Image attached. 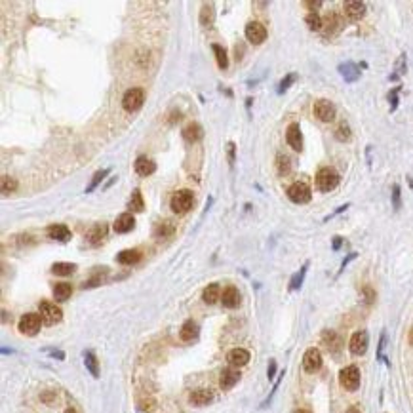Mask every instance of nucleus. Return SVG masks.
I'll list each match as a JSON object with an SVG mask.
<instances>
[{"label":"nucleus","instance_id":"nucleus-1","mask_svg":"<svg viewBox=\"0 0 413 413\" xmlns=\"http://www.w3.org/2000/svg\"><path fill=\"white\" fill-rule=\"evenodd\" d=\"M192 204H194V196L189 189H183V191H177L170 200V208L173 213L177 215H185L187 212H191Z\"/></svg>","mask_w":413,"mask_h":413},{"label":"nucleus","instance_id":"nucleus-2","mask_svg":"<svg viewBox=\"0 0 413 413\" xmlns=\"http://www.w3.org/2000/svg\"><path fill=\"white\" fill-rule=\"evenodd\" d=\"M339 173L333 170V168H322L318 170L316 173V187L318 191L322 192H329L333 191L337 185H339Z\"/></svg>","mask_w":413,"mask_h":413},{"label":"nucleus","instance_id":"nucleus-3","mask_svg":"<svg viewBox=\"0 0 413 413\" xmlns=\"http://www.w3.org/2000/svg\"><path fill=\"white\" fill-rule=\"evenodd\" d=\"M42 318H40V314H34V312H27V314H23L21 318H19V324H17V328H19V331H21L23 335H29V337H32V335H36L38 331H40V326H42Z\"/></svg>","mask_w":413,"mask_h":413},{"label":"nucleus","instance_id":"nucleus-4","mask_svg":"<svg viewBox=\"0 0 413 413\" xmlns=\"http://www.w3.org/2000/svg\"><path fill=\"white\" fill-rule=\"evenodd\" d=\"M339 383L345 391H356L360 387V370L356 366H347L339 371Z\"/></svg>","mask_w":413,"mask_h":413},{"label":"nucleus","instance_id":"nucleus-5","mask_svg":"<svg viewBox=\"0 0 413 413\" xmlns=\"http://www.w3.org/2000/svg\"><path fill=\"white\" fill-rule=\"evenodd\" d=\"M143 101H145L143 90L141 88H130L126 94H124V97H122V107H124V111H128V113H136V111L141 109Z\"/></svg>","mask_w":413,"mask_h":413},{"label":"nucleus","instance_id":"nucleus-6","mask_svg":"<svg viewBox=\"0 0 413 413\" xmlns=\"http://www.w3.org/2000/svg\"><path fill=\"white\" fill-rule=\"evenodd\" d=\"M287 198L293 202V204H307V202H310V198H312V192H310L307 183L297 181V183H293V185L287 189Z\"/></svg>","mask_w":413,"mask_h":413},{"label":"nucleus","instance_id":"nucleus-7","mask_svg":"<svg viewBox=\"0 0 413 413\" xmlns=\"http://www.w3.org/2000/svg\"><path fill=\"white\" fill-rule=\"evenodd\" d=\"M40 318H42V322L46 324V326H53V324L61 322L63 312H61V308L57 307L55 303L42 301V303H40Z\"/></svg>","mask_w":413,"mask_h":413},{"label":"nucleus","instance_id":"nucleus-8","mask_svg":"<svg viewBox=\"0 0 413 413\" xmlns=\"http://www.w3.org/2000/svg\"><path fill=\"white\" fill-rule=\"evenodd\" d=\"M368 343H370L368 331L360 329V331H354V333H352L350 343H349V349L354 356H362V354H366V350H368Z\"/></svg>","mask_w":413,"mask_h":413},{"label":"nucleus","instance_id":"nucleus-9","mask_svg":"<svg viewBox=\"0 0 413 413\" xmlns=\"http://www.w3.org/2000/svg\"><path fill=\"white\" fill-rule=\"evenodd\" d=\"M314 117L322 122H333L335 118V105L329 99H318L314 103Z\"/></svg>","mask_w":413,"mask_h":413},{"label":"nucleus","instance_id":"nucleus-10","mask_svg":"<svg viewBox=\"0 0 413 413\" xmlns=\"http://www.w3.org/2000/svg\"><path fill=\"white\" fill-rule=\"evenodd\" d=\"M246 38L252 44H263L267 40V27L259 21H252L246 25Z\"/></svg>","mask_w":413,"mask_h":413},{"label":"nucleus","instance_id":"nucleus-11","mask_svg":"<svg viewBox=\"0 0 413 413\" xmlns=\"http://www.w3.org/2000/svg\"><path fill=\"white\" fill-rule=\"evenodd\" d=\"M343 11L347 15V19L350 21H360L362 17L366 15V4L360 0H349L343 4Z\"/></svg>","mask_w":413,"mask_h":413},{"label":"nucleus","instance_id":"nucleus-12","mask_svg":"<svg viewBox=\"0 0 413 413\" xmlns=\"http://www.w3.org/2000/svg\"><path fill=\"white\" fill-rule=\"evenodd\" d=\"M303 368L307 373H316L322 368V354L318 349H308L303 356Z\"/></svg>","mask_w":413,"mask_h":413},{"label":"nucleus","instance_id":"nucleus-13","mask_svg":"<svg viewBox=\"0 0 413 413\" xmlns=\"http://www.w3.org/2000/svg\"><path fill=\"white\" fill-rule=\"evenodd\" d=\"M286 141H287V145L293 148V150H297V152L303 150V134H301V128H299L297 122H293V124L287 126Z\"/></svg>","mask_w":413,"mask_h":413},{"label":"nucleus","instance_id":"nucleus-14","mask_svg":"<svg viewBox=\"0 0 413 413\" xmlns=\"http://www.w3.org/2000/svg\"><path fill=\"white\" fill-rule=\"evenodd\" d=\"M105 238H107V225L105 223H96V225L88 231V234H86V240H88L90 246H99V244L103 242Z\"/></svg>","mask_w":413,"mask_h":413},{"label":"nucleus","instance_id":"nucleus-15","mask_svg":"<svg viewBox=\"0 0 413 413\" xmlns=\"http://www.w3.org/2000/svg\"><path fill=\"white\" fill-rule=\"evenodd\" d=\"M341 27H343V21H341L339 15H337V13H328V15L324 17L322 32H324L326 36H333V34H337V32L341 31Z\"/></svg>","mask_w":413,"mask_h":413},{"label":"nucleus","instance_id":"nucleus-16","mask_svg":"<svg viewBox=\"0 0 413 413\" xmlns=\"http://www.w3.org/2000/svg\"><path fill=\"white\" fill-rule=\"evenodd\" d=\"M339 74L343 76V80H345V82L352 84V82H356V80L360 78V67H358L356 63H352V61L341 63L339 65Z\"/></svg>","mask_w":413,"mask_h":413},{"label":"nucleus","instance_id":"nucleus-17","mask_svg":"<svg viewBox=\"0 0 413 413\" xmlns=\"http://www.w3.org/2000/svg\"><path fill=\"white\" fill-rule=\"evenodd\" d=\"M322 343L326 345V349L329 350V352H333V354H337L341 350V347H343V341H341V337L335 333V331H331V329H326V331H322Z\"/></svg>","mask_w":413,"mask_h":413},{"label":"nucleus","instance_id":"nucleus-18","mask_svg":"<svg viewBox=\"0 0 413 413\" xmlns=\"http://www.w3.org/2000/svg\"><path fill=\"white\" fill-rule=\"evenodd\" d=\"M221 303L225 308H236L240 305V293L234 286H229L223 289L221 293Z\"/></svg>","mask_w":413,"mask_h":413},{"label":"nucleus","instance_id":"nucleus-19","mask_svg":"<svg viewBox=\"0 0 413 413\" xmlns=\"http://www.w3.org/2000/svg\"><path fill=\"white\" fill-rule=\"evenodd\" d=\"M238 379H240V373H238V370H234V368H227V370L221 371L219 385H221L223 391H229V389H233L234 385L238 383Z\"/></svg>","mask_w":413,"mask_h":413},{"label":"nucleus","instance_id":"nucleus-20","mask_svg":"<svg viewBox=\"0 0 413 413\" xmlns=\"http://www.w3.org/2000/svg\"><path fill=\"white\" fill-rule=\"evenodd\" d=\"M46 233H48V236H50L52 240H59V242H67V240H71V231H69V227H67V225H59V223L50 225Z\"/></svg>","mask_w":413,"mask_h":413},{"label":"nucleus","instance_id":"nucleus-21","mask_svg":"<svg viewBox=\"0 0 413 413\" xmlns=\"http://www.w3.org/2000/svg\"><path fill=\"white\" fill-rule=\"evenodd\" d=\"M134 227H136L134 215H132V213H122V215H118L117 221H115V233L126 234V233H130Z\"/></svg>","mask_w":413,"mask_h":413},{"label":"nucleus","instance_id":"nucleus-22","mask_svg":"<svg viewBox=\"0 0 413 413\" xmlns=\"http://www.w3.org/2000/svg\"><path fill=\"white\" fill-rule=\"evenodd\" d=\"M227 360H229V364L233 368H242V366H246L250 362V352L246 349H233L229 352Z\"/></svg>","mask_w":413,"mask_h":413},{"label":"nucleus","instance_id":"nucleus-23","mask_svg":"<svg viewBox=\"0 0 413 413\" xmlns=\"http://www.w3.org/2000/svg\"><path fill=\"white\" fill-rule=\"evenodd\" d=\"M154 171H156V164H154L150 158H147V156H139V158L136 160V173H138V175L147 177V175H152Z\"/></svg>","mask_w":413,"mask_h":413},{"label":"nucleus","instance_id":"nucleus-24","mask_svg":"<svg viewBox=\"0 0 413 413\" xmlns=\"http://www.w3.org/2000/svg\"><path fill=\"white\" fill-rule=\"evenodd\" d=\"M179 337H181V341H185V343H191L192 339H196V337H198V324H196L194 320H187V322L181 326Z\"/></svg>","mask_w":413,"mask_h":413},{"label":"nucleus","instance_id":"nucleus-25","mask_svg":"<svg viewBox=\"0 0 413 413\" xmlns=\"http://www.w3.org/2000/svg\"><path fill=\"white\" fill-rule=\"evenodd\" d=\"M117 261L120 265H136L141 261V252L132 248V250H122L120 254L117 255Z\"/></svg>","mask_w":413,"mask_h":413},{"label":"nucleus","instance_id":"nucleus-26","mask_svg":"<svg viewBox=\"0 0 413 413\" xmlns=\"http://www.w3.org/2000/svg\"><path fill=\"white\" fill-rule=\"evenodd\" d=\"M189 400H191L192 406H208L213 400V392L208 391V389H198V391L191 392Z\"/></svg>","mask_w":413,"mask_h":413},{"label":"nucleus","instance_id":"nucleus-27","mask_svg":"<svg viewBox=\"0 0 413 413\" xmlns=\"http://www.w3.org/2000/svg\"><path fill=\"white\" fill-rule=\"evenodd\" d=\"M202 136H204L202 126L196 124V122H191V124H187V126L183 128V139L189 141V143H196L198 139H202Z\"/></svg>","mask_w":413,"mask_h":413},{"label":"nucleus","instance_id":"nucleus-28","mask_svg":"<svg viewBox=\"0 0 413 413\" xmlns=\"http://www.w3.org/2000/svg\"><path fill=\"white\" fill-rule=\"evenodd\" d=\"M202 299H204V303H208V305L217 303V301L221 299L219 284H208V286L204 287V291H202Z\"/></svg>","mask_w":413,"mask_h":413},{"label":"nucleus","instance_id":"nucleus-29","mask_svg":"<svg viewBox=\"0 0 413 413\" xmlns=\"http://www.w3.org/2000/svg\"><path fill=\"white\" fill-rule=\"evenodd\" d=\"M213 23H215V6L212 2H208V4L202 6L200 10V25L202 27H212Z\"/></svg>","mask_w":413,"mask_h":413},{"label":"nucleus","instance_id":"nucleus-30","mask_svg":"<svg viewBox=\"0 0 413 413\" xmlns=\"http://www.w3.org/2000/svg\"><path fill=\"white\" fill-rule=\"evenodd\" d=\"M173 233H175V225L171 221H162L154 227V233L152 234H154V238L162 240V238H170Z\"/></svg>","mask_w":413,"mask_h":413},{"label":"nucleus","instance_id":"nucleus-31","mask_svg":"<svg viewBox=\"0 0 413 413\" xmlns=\"http://www.w3.org/2000/svg\"><path fill=\"white\" fill-rule=\"evenodd\" d=\"M84 366L94 377H99V362H97V356L92 350H86L84 352Z\"/></svg>","mask_w":413,"mask_h":413},{"label":"nucleus","instance_id":"nucleus-32","mask_svg":"<svg viewBox=\"0 0 413 413\" xmlns=\"http://www.w3.org/2000/svg\"><path fill=\"white\" fill-rule=\"evenodd\" d=\"M71 293H73V286L67 284V282H59V284L53 286V297L57 301H67L71 297Z\"/></svg>","mask_w":413,"mask_h":413},{"label":"nucleus","instance_id":"nucleus-33","mask_svg":"<svg viewBox=\"0 0 413 413\" xmlns=\"http://www.w3.org/2000/svg\"><path fill=\"white\" fill-rule=\"evenodd\" d=\"M130 210L132 212H136V213H139V212H143V208H145V202H143V196H141V191L139 189H136V191L132 192V198H130Z\"/></svg>","mask_w":413,"mask_h":413},{"label":"nucleus","instance_id":"nucleus-34","mask_svg":"<svg viewBox=\"0 0 413 413\" xmlns=\"http://www.w3.org/2000/svg\"><path fill=\"white\" fill-rule=\"evenodd\" d=\"M74 271H76L74 263H53L52 265V273L57 276H69L73 275Z\"/></svg>","mask_w":413,"mask_h":413},{"label":"nucleus","instance_id":"nucleus-35","mask_svg":"<svg viewBox=\"0 0 413 413\" xmlns=\"http://www.w3.org/2000/svg\"><path fill=\"white\" fill-rule=\"evenodd\" d=\"M307 269H308V263H305V265L299 269V273H295V275L291 276V282H289V289L291 291H295V289L301 287L303 280H305V275H307Z\"/></svg>","mask_w":413,"mask_h":413},{"label":"nucleus","instance_id":"nucleus-36","mask_svg":"<svg viewBox=\"0 0 413 413\" xmlns=\"http://www.w3.org/2000/svg\"><path fill=\"white\" fill-rule=\"evenodd\" d=\"M109 173H111V170H109V168H103V170L96 171V173H94V177H92V181H90V185L86 187V192H92L94 189H97V187H99V183L105 179Z\"/></svg>","mask_w":413,"mask_h":413},{"label":"nucleus","instance_id":"nucleus-37","mask_svg":"<svg viewBox=\"0 0 413 413\" xmlns=\"http://www.w3.org/2000/svg\"><path fill=\"white\" fill-rule=\"evenodd\" d=\"M213 53H215V59H217V65L221 67V69H227V65H229V57H227V50L223 48V46H219V44H213L212 46Z\"/></svg>","mask_w":413,"mask_h":413},{"label":"nucleus","instance_id":"nucleus-38","mask_svg":"<svg viewBox=\"0 0 413 413\" xmlns=\"http://www.w3.org/2000/svg\"><path fill=\"white\" fill-rule=\"evenodd\" d=\"M15 189H17V181L10 177V175H2V179H0V191H2V194H10Z\"/></svg>","mask_w":413,"mask_h":413},{"label":"nucleus","instance_id":"nucleus-39","mask_svg":"<svg viewBox=\"0 0 413 413\" xmlns=\"http://www.w3.org/2000/svg\"><path fill=\"white\" fill-rule=\"evenodd\" d=\"M305 23L308 25L310 31H322V25H324V19L318 15V13H308L305 17Z\"/></svg>","mask_w":413,"mask_h":413},{"label":"nucleus","instance_id":"nucleus-40","mask_svg":"<svg viewBox=\"0 0 413 413\" xmlns=\"http://www.w3.org/2000/svg\"><path fill=\"white\" fill-rule=\"evenodd\" d=\"M350 126L347 124V122H341L339 126H337V130H335V139L337 141H341V143H345V141H349L350 139Z\"/></svg>","mask_w":413,"mask_h":413},{"label":"nucleus","instance_id":"nucleus-41","mask_svg":"<svg viewBox=\"0 0 413 413\" xmlns=\"http://www.w3.org/2000/svg\"><path fill=\"white\" fill-rule=\"evenodd\" d=\"M278 162H276V168H278V173L280 175H286V173H289V170H291V164H289V158L287 156H284V154H278Z\"/></svg>","mask_w":413,"mask_h":413},{"label":"nucleus","instance_id":"nucleus-42","mask_svg":"<svg viewBox=\"0 0 413 413\" xmlns=\"http://www.w3.org/2000/svg\"><path fill=\"white\" fill-rule=\"evenodd\" d=\"M295 80H297V74H295V73H289V74H286V76L282 78V82L278 84V94L282 96V94H284V92H286L287 88H289V86L293 84Z\"/></svg>","mask_w":413,"mask_h":413},{"label":"nucleus","instance_id":"nucleus-43","mask_svg":"<svg viewBox=\"0 0 413 413\" xmlns=\"http://www.w3.org/2000/svg\"><path fill=\"white\" fill-rule=\"evenodd\" d=\"M392 208L396 212L402 208V191H400V185H394L392 187Z\"/></svg>","mask_w":413,"mask_h":413},{"label":"nucleus","instance_id":"nucleus-44","mask_svg":"<svg viewBox=\"0 0 413 413\" xmlns=\"http://www.w3.org/2000/svg\"><path fill=\"white\" fill-rule=\"evenodd\" d=\"M105 275H107V269L103 271V273H101V275H94L92 278H90V280H86L84 284H82V287H84V289H90V287L99 286V284L103 282V276H105Z\"/></svg>","mask_w":413,"mask_h":413},{"label":"nucleus","instance_id":"nucleus-45","mask_svg":"<svg viewBox=\"0 0 413 413\" xmlns=\"http://www.w3.org/2000/svg\"><path fill=\"white\" fill-rule=\"evenodd\" d=\"M394 71H396V73L391 74V80H396L400 74L406 73V53L400 55V59H398V63H396V69H394Z\"/></svg>","mask_w":413,"mask_h":413},{"label":"nucleus","instance_id":"nucleus-46","mask_svg":"<svg viewBox=\"0 0 413 413\" xmlns=\"http://www.w3.org/2000/svg\"><path fill=\"white\" fill-rule=\"evenodd\" d=\"M362 293H364V299H366V303H368V305H371V303L375 301V297H377L375 295V289H373L371 286H364Z\"/></svg>","mask_w":413,"mask_h":413},{"label":"nucleus","instance_id":"nucleus-47","mask_svg":"<svg viewBox=\"0 0 413 413\" xmlns=\"http://www.w3.org/2000/svg\"><path fill=\"white\" fill-rule=\"evenodd\" d=\"M303 6L310 10V13H316L318 8H322V0H305Z\"/></svg>","mask_w":413,"mask_h":413},{"label":"nucleus","instance_id":"nucleus-48","mask_svg":"<svg viewBox=\"0 0 413 413\" xmlns=\"http://www.w3.org/2000/svg\"><path fill=\"white\" fill-rule=\"evenodd\" d=\"M398 92H400V86H396L391 94H389V99H391V111H394V109L398 107Z\"/></svg>","mask_w":413,"mask_h":413},{"label":"nucleus","instance_id":"nucleus-49","mask_svg":"<svg viewBox=\"0 0 413 413\" xmlns=\"http://www.w3.org/2000/svg\"><path fill=\"white\" fill-rule=\"evenodd\" d=\"M139 410H141V413H150L152 410H154V402H152V400H147V402H141V406H139Z\"/></svg>","mask_w":413,"mask_h":413},{"label":"nucleus","instance_id":"nucleus-50","mask_svg":"<svg viewBox=\"0 0 413 413\" xmlns=\"http://www.w3.org/2000/svg\"><path fill=\"white\" fill-rule=\"evenodd\" d=\"M275 375H276V360H271L269 362V370H267V377L273 381V379H275Z\"/></svg>","mask_w":413,"mask_h":413},{"label":"nucleus","instance_id":"nucleus-51","mask_svg":"<svg viewBox=\"0 0 413 413\" xmlns=\"http://www.w3.org/2000/svg\"><path fill=\"white\" fill-rule=\"evenodd\" d=\"M234 150H236V145L231 141V143H229V162H231V166L234 164Z\"/></svg>","mask_w":413,"mask_h":413},{"label":"nucleus","instance_id":"nucleus-52","mask_svg":"<svg viewBox=\"0 0 413 413\" xmlns=\"http://www.w3.org/2000/svg\"><path fill=\"white\" fill-rule=\"evenodd\" d=\"M385 341H387V333L383 331L381 343H379V349H377V356H379V358H383V349H385Z\"/></svg>","mask_w":413,"mask_h":413},{"label":"nucleus","instance_id":"nucleus-53","mask_svg":"<svg viewBox=\"0 0 413 413\" xmlns=\"http://www.w3.org/2000/svg\"><path fill=\"white\" fill-rule=\"evenodd\" d=\"M48 354L53 356V358H57V360H63L65 358V352H61V350H48Z\"/></svg>","mask_w":413,"mask_h":413},{"label":"nucleus","instance_id":"nucleus-54","mask_svg":"<svg viewBox=\"0 0 413 413\" xmlns=\"http://www.w3.org/2000/svg\"><path fill=\"white\" fill-rule=\"evenodd\" d=\"M341 246H343V238H341V236H333V244H331V248L337 252Z\"/></svg>","mask_w":413,"mask_h":413},{"label":"nucleus","instance_id":"nucleus-55","mask_svg":"<svg viewBox=\"0 0 413 413\" xmlns=\"http://www.w3.org/2000/svg\"><path fill=\"white\" fill-rule=\"evenodd\" d=\"M347 208H349V204H345V206H339V208H337V210H335V212L331 213V215H328V217H326V221H328V219H331V217H335V215H337V213L345 212V210H347Z\"/></svg>","mask_w":413,"mask_h":413},{"label":"nucleus","instance_id":"nucleus-56","mask_svg":"<svg viewBox=\"0 0 413 413\" xmlns=\"http://www.w3.org/2000/svg\"><path fill=\"white\" fill-rule=\"evenodd\" d=\"M347 413H362V412H360V408H358V406H350L349 410H347Z\"/></svg>","mask_w":413,"mask_h":413},{"label":"nucleus","instance_id":"nucleus-57","mask_svg":"<svg viewBox=\"0 0 413 413\" xmlns=\"http://www.w3.org/2000/svg\"><path fill=\"white\" fill-rule=\"evenodd\" d=\"M295 413H312L310 410H307V408H301V410H297Z\"/></svg>","mask_w":413,"mask_h":413},{"label":"nucleus","instance_id":"nucleus-58","mask_svg":"<svg viewBox=\"0 0 413 413\" xmlns=\"http://www.w3.org/2000/svg\"><path fill=\"white\" fill-rule=\"evenodd\" d=\"M408 339H410V345L413 347V328H412V331H410V337H408Z\"/></svg>","mask_w":413,"mask_h":413},{"label":"nucleus","instance_id":"nucleus-59","mask_svg":"<svg viewBox=\"0 0 413 413\" xmlns=\"http://www.w3.org/2000/svg\"><path fill=\"white\" fill-rule=\"evenodd\" d=\"M65 413H76V410H74V408H67V410H65Z\"/></svg>","mask_w":413,"mask_h":413}]
</instances>
